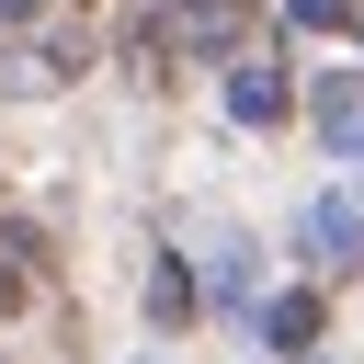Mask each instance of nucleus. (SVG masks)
Here are the masks:
<instances>
[{
  "label": "nucleus",
  "instance_id": "nucleus-7",
  "mask_svg": "<svg viewBox=\"0 0 364 364\" xmlns=\"http://www.w3.org/2000/svg\"><path fill=\"white\" fill-rule=\"evenodd\" d=\"M262 330H273V353H296V341L318 330V296H273V318H262Z\"/></svg>",
  "mask_w": 364,
  "mask_h": 364
},
{
  "label": "nucleus",
  "instance_id": "nucleus-9",
  "mask_svg": "<svg viewBox=\"0 0 364 364\" xmlns=\"http://www.w3.org/2000/svg\"><path fill=\"white\" fill-rule=\"evenodd\" d=\"M34 11H46V0H0V23H34Z\"/></svg>",
  "mask_w": 364,
  "mask_h": 364
},
{
  "label": "nucleus",
  "instance_id": "nucleus-4",
  "mask_svg": "<svg viewBox=\"0 0 364 364\" xmlns=\"http://www.w3.org/2000/svg\"><path fill=\"white\" fill-rule=\"evenodd\" d=\"M318 125H330L341 148H364V80H330V91H318Z\"/></svg>",
  "mask_w": 364,
  "mask_h": 364
},
{
  "label": "nucleus",
  "instance_id": "nucleus-6",
  "mask_svg": "<svg viewBox=\"0 0 364 364\" xmlns=\"http://www.w3.org/2000/svg\"><path fill=\"white\" fill-rule=\"evenodd\" d=\"M307 250H364V216H353V205H318V216H307Z\"/></svg>",
  "mask_w": 364,
  "mask_h": 364
},
{
  "label": "nucleus",
  "instance_id": "nucleus-5",
  "mask_svg": "<svg viewBox=\"0 0 364 364\" xmlns=\"http://www.w3.org/2000/svg\"><path fill=\"white\" fill-rule=\"evenodd\" d=\"M148 318H171V330L193 318V273H182V262H159V273H148Z\"/></svg>",
  "mask_w": 364,
  "mask_h": 364
},
{
  "label": "nucleus",
  "instance_id": "nucleus-2",
  "mask_svg": "<svg viewBox=\"0 0 364 364\" xmlns=\"http://www.w3.org/2000/svg\"><path fill=\"white\" fill-rule=\"evenodd\" d=\"M228 114H239V125H284V114H296L284 68H239V80H228Z\"/></svg>",
  "mask_w": 364,
  "mask_h": 364
},
{
  "label": "nucleus",
  "instance_id": "nucleus-1",
  "mask_svg": "<svg viewBox=\"0 0 364 364\" xmlns=\"http://www.w3.org/2000/svg\"><path fill=\"white\" fill-rule=\"evenodd\" d=\"M250 34V0H182L171 11V46H193V57H216V46H239Z\"/></svg>",
  "mask_w": 364,
  "mask_h": 364
},
{
  "label": "nucleus",
  "instance_id": "nucleus-3",
  "mask_svg": "<svg viewBox=\"0 0 364 364\" xmlns=\"http://www.w3.org/2000/svg\"><path fill=\"white\" fill-rule=\"evenodd\" d=\"M68 80V46H0V91L11 102H34V91H57Z\"/></svg>",
  "mask_w": 364,
  "mask_h": 364
},
{
  "label": "nucleus",
  "instance_id": "nucleus-8",
  "mask_svg": "<svg viewBox=\"0 0 364 364\" xmlns=\"http://www.w3.org/2000/svg\"><path fill=\"white\" fill-rule=\"evenodd\" d=\"M284 11H296L307 34H318V23H353V0H284Z\"/></svg>",
  "mask_w": 364,
  "mask_h": 364
}]
</instances>
